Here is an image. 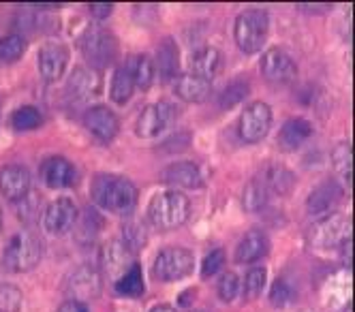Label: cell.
<instances>
[{"mask_svg": "<svg viewBox=\"0 0 355 312\" xmlns=\"http://www.w3.org/2000/svg\"><path fill=\"white\" fill-rule=\"evenodd\" d=\"M90 197L98 207L120 216H129L137 205V189L133 187V182L110 173L94 177Z\"/></svg>", "mask_w": 355, "mask_h": 312, "instance_id": "cell-1", "label": "cell"}, {"mask_svg": "<svg viewBox=\"0 0 355 312\" xmlns=\"http://www.w3.org/2000/svg\"><path fill=\"white\" fill-rule=\"evenodd\" d=\"M191 212V201L180 191H165L157 195L148 205V220L157 229H178L187 223Z\"/></svg>", "mask_w": 355, "mask_h": 312, "instance_id": "cell-2", "label": "cell"}, {"mask_svg": "<svg viewBox=\"0 0 355 312\" xmlns=\"http://www.w3.org/2000/svg\"><path fill=\"white\" fill-rule=\"evenodd\" d=\"M270 33V17L261 9H248L236 17L234 37L244 54H257L263 49Z\"/></svg>", "mask_w": 355, "mask_h": 312, "instance_id": "cell-3", "label": "cell"}, {"mask_svg": "<svg viewBox=\"0 0 355 312\" xmlns=\"http://www.w3.org/2000/svg\"><path fill=\"white\" fill-rule=\"evenodd\" d=\"M80 47H82V54H84L86 62L94 71L116 64L118 51H120L116 37L103 28H88L84 33V37L80 39Z\"/></svg>", "mask_w": 355, "mask_h": 312, "instance_id": "cell-4", "label": "cell"}, {"mask_svg": "<svg viewBox=\"0 0 355 312\" xmlns=\"http://www.w3.org/2000/svg\"><path fill=\"white\" fill-rule=\"evenodd\" d=\"M43 246L33 233L21 231L7 242L3 252V263L9 272H28L41 261Z\"/></svg>", "mask_w": 355, "mask_h": 312, "instance_id": "cell-5", "label": "cell"}, {"mask_svg": "<svg viewBox=\"0 0 355 312\" xmlns=\"http://www.w3.org/2000/svg\"><path fill=\"white\" fill-rule=\"evenodd\" d=\"M103 291V276L94 266H80L67 274L62 282V293L71 302H92Z\"/></svg>", "mask_w": 355, "mask_h": 312, "instance_id": "cell-6", "label": "cell"}, {"mask_svg": "<svg viewBox=\"0 0 355 312\" xmlns=\"http://www.w3.org/2000/svg\"><path fill=\"white\" fill-rule=\"evenodd\" d=\"M311 242L317 248H345L351 242V223L343 214L323 216L311 231Z\"/></svg>", "mask_w": 355, "mask_h": 312, "instance_id": "cell-7", "label": "cell"}, {"mask_svg": "<svg viewBox=\"0 0 355 312\" xmlns=\"http://www.w3.org/2000/svg\"><path fill=\"white\" fill-rule=\"evenodd\" d=\"M195 268V257L189 248H165L155 259V278L175 282L187 278Z\"/></svg>", "mask_w": 355, "mask_h": 312, "instance_id": "cell-8", "label": "cell"}, {"mask_svg": "<svg viewBox=\"0 0 355 312\" xmlns=\"http://www.w3.org/2000/svg\"><path fill=\"white\" fill-rule=\"evenodd\" d=\"M270 126H272L270 105L263 101H255L246 105V110L242 112L238 122V133L246 144H257L270 133Z\"/></svg>", "mask_w": 355, "mask_h": 312, "instance_id": "cell-9", "label": "cell"}, {"mask_svg": "<svg viewBox=\"0 0 355 312\" xmlns=\"http://www.w3.org/2000/svg\"><path fill=\"white\" fill-rule=\"evenodd\" d=\"M80 212L78 205L69 197H58L45 207L43 212V229L52 236H64L75 225H78Z\"/></svg>", "mask_w": 355, "mask_h": 312, "instance_id": "cell-10", "label": "cell"}, {"mask_svg": "<svg viewBox=\"0 0 355 312\" xmlns=\"http://www.w3.org/2000/svg\"><path fill=\"white\" fill-rule=\"evenodd\" d=\"M175 120V107L167 101H159V103H152V105L144 107V112L137 118V135L139 137H157L163 131L173 124Z\"/></svg>", "mask_w": 355, "mask_h": 312, "instance_id": "cell-11", "label": "cell"}, {"mask_svg": "<svg viewBox=\"0 0 355 312\" xmlns=\"http://www.w3.org/2000/svg\"><path fill=\"white\" fill-rule=\"evenodd\" d=\"M98 266H101V270H103L105 276L118 280L122 274H126L135 266V252L126 246L122 240H112V242H107L103 248H101Z\"/></svg>", "mask_w": 355, "mask_h": 312, "instance_id": "cell-12", "label": "cell"}, {"mask_svg": "<svg viewBox=\"0 0 355 312\" xmlns=\"http://www.w3.org/2000/svg\"><path fill=\"white\" fill-rule=\"evenodd\" d=\"M261 73L268 82L285 86L297 77V67L285 49L270 47L261 58Z\"/></svg>", "mask_w": 355, "mask_h": 312, "instance_id": "cell-13", "label": "cell"}, {"mask_svg": "<svg viewBox=\"0 0 355 312\" xmlns=\"http://www.w3.org/2000/svg\"><path fill=\"white\" fill-rule=\"evenodd\" d=\"M84 126H86V131L92 137H96L98 141H103V144H110L120 131L116 114L105 105H94V107L86 110Z\"/></svg>", "mask_w": 355, "mask_h": 312, "instance_id": "cell-14", "label": "cell"}, {"mask_svg": "<svg viewBox=\"0 0 355 312\" xmlns=\"http://www.w3.org/2000/svg\"><path fill=\"white\" fill-rule=\"evenodd\" d=\"M67 92L73 101H78V103H84V101L98 96L101 94V73L90 69V67L75 69L71 80H69Z\"/></svg>", "mask_w": 355, "mask_h": 312, "instance_id": "cell-15", "label": "cell"}, {"mask_svg": "<svg viewBox=\"0 0 355 312\" xmlns=\"http://www.w3.org/2000/svg\"><path fill=\"white\" fill-rule=\"evenodd\" d=\"M31 191V171L24 165H7L0 169V193L9 201H21Z\"/></svg>", "mask_w": 355, "mask_h": 312, "instance_id": "cell-16", "label": "cell"}, {"mask_svg": "<svg viewBox=\"0 0 355 312\" xmlns=\"http://www.w3.org/2000/svg\"><path fill=\"white\" fill-rule=\"evenodd\" d=\"M343 199V189L336 184V182L332 180H325L323 184H319L309 201H306V207H309V212L317 218H323V216H329L334 210H336V205L340 203Z\"/></svg>", "mask_w": 355, "mask_h": 312, "instance_id": "cell-17", "label": "cell"}, {"mask_svg": "<svg viewBox=\"0 0 355 312\" xmlns=\"http://www.w3.org/2000/svg\"><path fill=\"white\" fill-rule=\"evenodd\" d=\"M69 62V51L60 43H47L39 51V71L43 75V80L56 82L62 77L64 69Z\"/></svg>", "mask_w": 355, "mask_h": 312, "instance_id": "cell-18", "label": "cell"}, {"mask_svg": "<svg viewBox=\"0 0 355 312\" xmlns=\"http://www.w3.org/2000/svg\"><path fill=\"white\" fill-rule=\"evenodd\" d=\"M161 180L169 187L175 189H199L204 184V175H201V169L195 163L182 161V163H173L169 167L163 169Z\"/></svg>", "mask_w": 355, "mask_h": 312, "instance_id": "cell-19", "label": "cell"}, {"mask_svg": "<svg viewBox=\"0 0 355 312\" xmlns=\"http://www.w3.org/2000/svg\"><path fill=\"white\" fill-rule=\"evenodd\" d=\"M41 177L49 189H69L75 184V167L62 159V156H52L41 165Z\"/></svg>", "mask_w": 355, "mask_h": 312, "instance_id": "cell-20", "label": "cell"}, {"mask_svg": "<svg viewBox=\"0 0 355 312\" xmlns=\"http://www.w3.org/2000/svg\"><path fill=\"white\" fill-rule=\"evenodd\" d=\"M173 92L184 103H204L212 92V82H206L193 73H187V75H180L175 80Z\"/></svg>", "mask_w": 355, "mask_h": 312, "instance_id": "cell-21", "label": "cell"}, {"mask_svg": "<svg viewBox=\"0 0 355 312\" xmlns=\"http://www.w3.org/2000/svg\"><path fill=\"white\" fill-rule=\"evenodd\" d=\"M270 250V240L263 231H248L242 242L236 248V261L238 263H255Z\"/></svg>", "mask_w": 355, "mask_h": 312, "instance_id": "cell-22", "label": "cell"}, {"mask_svg": "<svg viewBox=\"0 0 355 312\" xmlns=\"http://www.w3.org/2000/svg\"><path fill=\"white\" fill-rule=\"evenodd\" d=\"M313 135V124L304 118H291L283 124L281 135H278V146L283 150L291 152L297 150L300 146H304L309 137Z\"/></svg>", "mask_w": 355, "mask_h": 312, "instance_id": "cell-23", "label": "cell"}, {"mask_svg": "<svg viewBox=\"0 0 355 312\" xmlns=\"http://www.w3.org/2000/svg\"><path fill=\"white\" fill-rule=\"evenodd\" d=\"M220 69H223V56L216 47L199 49L191 60V73L201 77V80H206V82H212L214 77L220 73Z\"/></svg>", "mask_w": 355, "mask_h": 312, "instance_id": "cell-24", "label": "cell"}, {"mask_svg": "<svg viewBox=\"0 0 355 312\" xmlns=\"http://www.w3.org/2000/svg\"><path fill=\"white\" fill-rule=\"evenodd\" d=\"M159 69L161 77L167 80H173L178 75V69H180V51H178V45L173 43V39H165L159 49H157V62H155V71Z\"/></svg>", "mask_w": 355, "mask_h": 312, "instance_id": "cell-25", "label": "cell"}, {"mask_svg": "<svg viewBox=\"0 0 355 312\" xmlns=\"http://www.w3.org/2000/svg\"><path fill=\"white\" fill-rule=\"evenodd\" d=\"M261 180H263L268 193L281 195V197L289 195L291 189H293V184H295V175L287 167H283V165H272V167H268L263 171Z\"/></svg>", "mask_w": 355, "mask_h": 312, "instance_id": "cell-26", "label": "cell"}, {"mask_svg": "<svg viewBox=\"0 0 355 312\" xmlns=\"http://www.w3.org/2000/svg\"><path fill=\"white\" fill-rule=\"evenodd\" d=\"M133 90H135V82L129 67H118L112 77V92H110L112 101L116 105H126L133 96Z\"/></svg>", "mask_w": 355, "mask_h": 312, "instance_id": "cell-27", "label": "cell"}, {"mask_svg": "<svg viewBox=\"0 0 355 312\" xmlns=\"http://www.w3.org/2000/svg\"><path fill=\"white\" fill-rule=\"evenodd\" d=\"M116 291L120 295H126V297H139V295H144L146 284H144V276H141L139 263H135L129 272L122 274L116 280Z\"/></svg>", "mask_w": 355, "mask_h": 312, "instance_id": "cell-28", "label": "cell"}, {"mask_svg": "<svg viewBox=\"0 0 355 312\" xmlns=\"http://www.w3.org/2000/svg\"><path fill=\"white\" fill-rule=\"evenodd\" d=\"M131 75H133V82H135V88L139 90H150L152 82H155V62H152L148 56H137L133 60V64L129 67Z\"/></svg>", "mask_w": 355, "mask_h": 312, "instance_id": "cell-29", "label": "cell"}, {"mask_svg": "<svg viewBox=\"0 0 355 312\" xmlns=\"http://www.w3.org/2000/svg\"><path fill=\"white\" fill-rule=\"evenodd\" d=\"M268 189L263 184L261 177H255L248 182V187L244 189V207L248 212H259L261 207L268 203Z\"/></svg>", "mask_w": 355, "mask_h": 312, "instance_id": "cell-30", "label": "cell"}, {"mask_svg": "<svg viewBox=\"0 0 355 312\" xmlns=\"http://www.w3.org/2000/svg\"><path fill=\"white\" fill-rule=\"evenodd\" d=\"M268 282V272L266 268H250L246 278H244V300L246 302H252L257 300L261 293H263V287Z\"/></svg>", "mask_w": 355, "mask_h": 312, "instance_id": "cell-31", "label": "cell"}, {"mask_svg": "<svg viewBox=\"0 0 355 312\" xmlns=\"http://www.w3.org/2000/svg\"><path fill=\"white\" fill-rule=\"evenodd\" d=\"M26 51V39L19 35H7L0 39V60L3 62H15Z\"/></svg>", "mask_w": 355, "mask_h": 312, "instance_id": "cell-32", "label": "cell"}, {"mask_svg": "<svg viewBox=\"0 0 355 312\" xmlns=\"http://www.w3.org/2000/svg\"><path fill=\"white\" fill-rule=\"evenodd\" d=\"M101 227H103V220L94 210H86L78 229V240L82 244H92L96 240V236L101 233Z\"/></svg>", "mask_w": 355, "mask_h": 312, "instance_id": "cell-33", "label": "cell"}, {"mask_svg": "<svg viewBox=\"0 0 355 312\" xmlns=\"http://www.w3.org/2000/svg\"><path fill=\"white\" fill-rule=\"evenodd\" d=\"M122 242L129 246L133 252H137L141 246H146L148 242V233H146V227L137 220H129L124 223L122 227Z\"/></svg>", "mask_w": 355, "mask_h": 312, "instance_id": "cell-34", "label": "cell"}, {"mask_svg": "<svg viewBox=\"0 0 355 312\" xmlns=\"http://www.w3.org/2000/svg\"><path fill=\"white\" fill-rule=\"evenodd\" d=\"M41 122H43V120H41L39 110H37V107H31V105L19 107V110L13 114V118H11V124H13L15 131H35V128L41 126Z\"/></svg>", "mask_w": 355, "mask_h": 312, "instance_id": "cell-35", "label": "cell"}, {"mask_svg": "<svg viewBox=\"0 0 355 312\" xmlns=\"http://www.w3.org/2000/svg\"><path fill=\"white\" fill-rule=\"evenodd\" d=\"M21 302L24 295L15 284L0 282V312H19Z\"/></svg>", "mask_w": 355, "mask_h": 312, "instance_id": "cell-36", "label": "cell"}, {"mask_svg": "<svg viewBox=\"0 0 355 312\" xmlns=\"http://www.w3.org/2000/svg\"><path fill=\"white\" fill-rule=\"evenodd\" d=\"M248 94V84L246 82H234V84H230L225 90H223V94H220V107L223 110H232V107H236L238 103H242L244 101V96Z\"/></svg>", "mask_w": 355, "mask_h": 312, "instance_id": "cell-37", "label": "cell"}, {"mask_svg": "<svg viewBox=\"0 0 355 312\" xmlns=\"http://www.w3.org/2000/svg\"><path fill=\"white\" fill-rule=\"evenodd\" d=\"M240 291V278L234 272H225L218 280V297L223 302H232Z\"/></svg>", "mask_w": 355, "mask_h": 312, "instance_id": "cell-38", "label": "cell"}, {"mask_svg": "<svg viewBox=\"0 0 355 312\" xmlns=\"http://www.w3.org/2000/svg\"><path fill=\"white\" fill-rule=\"evenodd\" d=\"M220 268H225V250L223 248H216V250L208 252L204 257V261H201V276L210 278L216 272H220Z\"/></svg>", "mask_w": 355, "mask_h": 312, "instance_id": "cell-39", "label": "cell"}, {"mask_svg": "<svg viewBox=\"0 0 355 312\" xmlns=\"http://www.w3.org/2000/svg\"><path fill=\"white\" fill-rule=\"evenodd\" d=\"M291 297H293L291 287H289L285 280H276L272 284V289H270V302H272V306L283 308V306H287L291 302Z\"/></svg>", "mask_w": 355, "mask_h": 312, "instance_id": "cell-40", "label": "cell"}, {"mask_svg": "<svg viewBox=\"0 0 355 312\" xmlns=\"http://www.w3.org/2000/svg\"><path fill=\"white\" fill-rule=\"evenodd\" d=\"M334 165L336 169L340 171V175L351 182V146L347 144H340L336 150H334Z\"/></svg>", "mask_w": 355, "mask_h": 312, "instance_id": "cell-41", "label": "cell"}, {"mask_svg": "<svg viewBox=\"0 0 355 312\" xmlns=\"http://www.w3.org/2000/svg\"><path fill=\"white\" fill-rule=\"evenodd\" d=\"M112 11H114V7H112L110 3H92V5H90V13H92L96 19H105V17H110Z\"/></svg>", "mask_w": 355, "mask_h": 312, "instance_id": "cell-42", "label": "cell"}, {"mask_svg": "<svg viewBox=\"0 0 355 312\" xmlns=\"http://www.w3.org/2000/svg\"><path fill=\"white\" fill-rule=\"evenodd\" d=\"M58 312H88V308H86V304H80V302H71V300H67V302L58 308Z\"/></svg>", "mask_w": 355, "mask_h": 312, "instance_id": "cell-43", "label": "cell"}, {"mask_svg": "<svg viewBox=\"0 0 355 312\" xmlns=\"http://www.w3.org/2000/svg\"><path fill=\"white\" fill-rule=\"evenodd\" d=\"M297 7H300V9H315V11H317V9H323V11L329 9V5H297Z\"/></svg>", "mask_w": 355, "mask_h": 312, "instance_id": "cell-44", "label": "cell"}, {"mask_svg": "<svg viewBox=\"0 0 355 312\" xmlns=\"http://www.w3.org/2000/svg\"><path fill=\"white\" fill-rule=\"evenodd\" d=\"M152 312H175L171 306H157V308H152Z\"/></svg>", "mask_w": 355, "mask_h": 312, "instance_id": "cell-45", "label": "cell"}, {"mask_svg": "<svg viewBox=\"0 0 355 312\" xmlns=\"http://www.w3.org/2000/svg\"><path fill=\"white\" fill-rule=\"evenodd\" d=\"M0 231H3V210H0Z\"/></svg>", "mask_w": 355, "mask_h": 312, "instance_id": "cell-46", "label": "cell"}, {"mask_svg": "<svg viewBox=\"0 0 355 312\" xmlns=\"http://www.w3.org/2000/svg\"><path fill=\"white\" fill-rule=\"evenodd\" d=\"M345 312H351V304H349V308H347V310H345Z\"/></svg>", "mask_w": 355, "mask_h": 312, "instance_id": "cell-47", "label": "cell"}, {"mask_svg": "<svg viewBox=\"0 0 355 312\" xmlns=\"http://www.w3.org/2000/svg\"><path fill=\"white\" fill-rule=\"evenodd\" d=\"M193 312H201V310H193Z\"/></svg>", "mask_w": 355, "mask_h": 312, "instance_id": "cell-48", "label": "cell"}]
</instances>
